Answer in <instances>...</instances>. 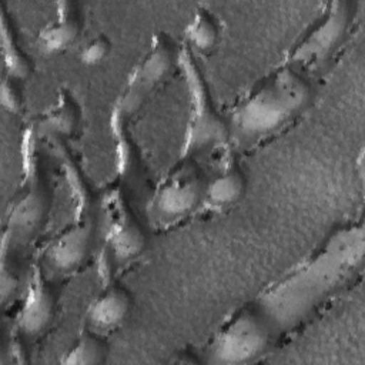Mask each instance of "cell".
<instances>
[{
  "label": "cell",
  "instance_id": "5b68a950",
  "mask_svg": "<svg viewBox=\"0 0 365 365\" xmlns=\"http://www.w3.org/2000/svg\"><path fill=\"white\" fill-rule=\"evenodd\" d=\"M274 325L257 304L232 312L210 341L208 362L237 365L252 362L267 352Z\"/></svg>",
  "mask_w": 365,
  "mask_h": 365
},
{
  "label": "cell",
  "instance_id": "9a60e30c",
  "mask_svg": "<svg viewBox=\"0 0 365 365\" xmlns=\"http://www.w3.org/2000/svg\"><path fill=\"white\" fill-rule=\"evenodd\" d=\"M81 121V108L68 88L58 91L56 101L41 114L36 130L60 137H71Z\"/></svg>",
  "mask_w": 365,
  "mask_h": 365
},
{
  "label": "cell",
  "instance_id": "d6986e66",
  "mask_svg": "<svg viewBox=\"0 0 365 365\" xmlns=\"http://www.w3.org/2000/svg\"><path fill=\"white\" fill-rule=\"evenodd\" d=\"M110 51H111L110 38L106 34L100 33L93 38H90L81 47L78 53V58L86 66H96L103 63L110 56Z\"/></svg>",
  "mask_w": 365,
  "mask_h": 365
},
{
  "label": "cell",
  "instance_id": "7c38bea8",
  "mask_svg": "<svg viewBox=\"0 0 365 365\" xmlns=\"http://www.w3.org/2000/svg\"><path fill=\"white\" fill-rule=\"evenodd\" d=\"M81 17L73 1L56 4L54 17L37 33V47L44 54H54L76 43L81 33Z\"/></svg>",
  "mask_w": 365,
  "mask_h": 365
},
{
  "label": "cell",
  "instance_id": "52a82bcc",
  "mask_svg": "<svg viewBox=\"0 0 365 365\" xmlns=\"http://www.w3.org/2000/svg\"><path fill=\"white\" fill-rule=\"evenodd\" d=\"M205 178L198 164L191 158L180 161L157 184L150 215L158 225H173L191 215L202 202Z\"/></svg>",
  "mask_w": 365,
  "mask_h": 365
},
{
  "label": "cell",
  "instance_id": "8992f818",
  "mask_svg": "<svg viewBox=\"0 0 365 365\" xmlns=\"http://www.w3.org/2000/svg\"><path fill=\"white\" fill-rule=\"evenodd\" d=\"M178 47L163 31L155 33L151 43L127 77L114 110L113 125L127 123V120L140 110L150 94L168 77L173 67H177Z\"/></svg>",
  "mask_w": 365,
  "mask_h": 365
},
{
  "label": "cell",
  "instance_id": "3957f363",
  "mask_svg": "<svg viewBox=\"0 0 365 365\" xmlns=\"http://www.w3.org/2000/svg\"><path fill=\"white\" fill-rule=\"evenodd\" d=\"M177 67L184 76L188 97V120L180 158H191L204 148L222 144L230 135V127L218 114L194 51L187 44L178 47Z\"/></svg>",
  "mask_w": 365,
  "mask_h": 365
},
{
  "label": "cell",
  "instance_id": "ba28073f",
  "mask_svg": "<svg viewBox=\"0 0 365 365\" xmlns=\"http://www.w3.org/2000/svg\"><path fill=\"white\" fill-rule=\"evenodd\" d=\"M36 127L24 133L21 153L24 178L11 202L7 217V235L27 237L31 235L43 222L48 210V191L40 173V160L37 154Z\"/></svg>",
  "mask_w": 365,
  "mask_h": 365
},
{
  "label": "cell",
  "instance_id": "6da1fadb",
  "mask_svg": "<svg viewBox=\"0 0 365 365\" xmlns=\"http://www.w3.org/2000/svg\"><path fill=\"white\" fill-rule=\"evenodd\" d=\"M365 237L361 222L335 230L288 275L258 299L274 328H289L309 315L324 299L348 282L361 268Z\"/></svg>",
  "mask_w": 365,
  "mask_h": 365
},
{
  "label": "cell",
  "instance_id": "7a4b0ae2",
  "mask_svg": "<svg viewBox=\"0 0 365 365\" xmlns=\"http://www.w3.org/2000/svg\"><path fill=\"white\" fill-rule=\"evenodd\" d=\"M312 96L308 74L281 63L235 103L228 121L230 134L247 143L268 138L304 113Z\"/></svg>",
  "mask_w": 365,
  "mask_h": 365
},
{
  "label": "cell",
  "instance_id": "5bb4252c",
  "mask_svg": "<svg viewBox=\"0 0 365 365\" xmlns=\"http://www.w3.org/2000/svg\"><path fill=\"white\" fill-rule=\"evenodd\" d=\"M247 177L242 168L234 160H225L215 173L205 180L204 205L214 210L235 205L245 194Z\"/></svg>",
  "mask_w": 365,
  "mask_h": 365
},
{
  "label": "cell",
  "instance_id": "ffe728a7",
  "mask_svg": "<svg viewBox=\"0 0 365 365\" xmlns=\"http://www.w3.org/2000/svg\"><path fill=\"white\" fill-rule=\"evenodd\" d=\"M0 98H1V106L16 114L21 110L23 107V96L21 91L17 86V80L6 76L1 81V91H0Z\"/></svg>",
  "mask_w": 365,
  "mask_h": 365
},
{
  "label": "cell",
  "instance_id": "8fae6325",
  "mask_svg": "<svg viewBox=\"0 0 365 365\" xmlns=\"http://www.w3.org/2000/svg\"><path fill=\"white\" fill-rule=\"evenodd\" d=\"M94 241V222L88 215H78L47 247L48 264L60 272L78 268L88 257Z\"/></svg>",
  "mask_w": 365,
  "mask_h": 365
},
{
  "label": "cell",
  "instance_id": "9c48e42d",
  "mask_svg": "<svg viewBox=\"0 0 365 365\" xmlns=\"http://www.w3.org/2000/svg\"><path fill=\"white\" fill-rule=\"evenodd\" d=\"M106 248L118 262L138 257L145 248V232L118 191H110L106 204Z\"/></svg>",
  "mask_w": 365,
  "mask_h": 365
},
{
  "label": "cell",
  "instance_id": "30bf717a",
  "mask_svg": "<svg viewBox=\"0 0 365 365\" xmlns=\"http://www.w3.org/2000/svg\"><path fill=\"white\" fill-rule=\"evenodd\" d=\"M54 311L56 297L53 288L43 269L38 265H34L17 311V328L26 335H37L50 325Z\"/></svg>",
  "mask_w": 365,
  "mask_h": 365
},
{
  "label": "cell",
  "instance_id": "277c9868",
  "mask_svg": "<svg viewBox=\"0 0 365 365\" xmlns=\"http://www.w3.org/2000/svg\"><path fill=\"white\" fill-rule=\"evenodd\" d=\"M356 4L351 0H334L297 40L282 63L305 74L327 64L344 44L355 19Z\"/></svg>",
  "mask_w": 365,
  "mask_h": 365
},
{
  "label": "cell",
  "instance_id": "e0dca14e",
  "mask_svg": "<svg viewBox=\"0 0 365 365\" xmlns=\"http://www.w3.org/2000/svg\"><path fill=\"white\" fill-rule=\"evenodd\" d=\"M221 37V27L217 17L207 7H197L184 30V44L192 51L212 50Z\"/></svg>",
  "mask_w": 365,
  "mask_h": 365
},
{
  "label": "cell",
  "instance_id": "ac0fdd59",
  "mask_svg": "<svg viewBox=\"0 0 365 365\" xmlns=\"http://www.w3.org/2000/svg\"><path fill=\"white\" fill-rule=\"evenodd\" d=\"M108 355V345L98 331L88 329L74 341L60 359L66 365H88L104 362Z\"/></svg>",
  "mask_w": 365,
  "mask_h": 365
},
{
  "label": "cell",
  "instance_id": "4fadbf2b",
  "mask_svg": "<svg viewBox=\"0 0 365 365\" xmlns=\"http://www.w3.org/2000/svg\"><path fill=\"white\" fill-rule=\"evenodd\" d=\"M133 307L131 294L118 284L106 285L86 311L90 329L110 331L121 325Z\"/></svg>",
  "mask_w": 365,
  "mask_h": 365
},
{
  "label": "cell",
  "instance_id": "2e32d148",
  "mask_svg": "<svg viewBox=\"0 0 365 365\" xmlns=\"http://www.w3.org/2000/svg\"><path fill=\"white\" fill-rule=\"evenodd\" d=\"M0 29H1V51L4 60L6 76L14 80H24L33 71V63L26 54V51L20 47L14 26L11 19L9 17L4 7H1L0 13Z\"/></svg>",
  "mask_w": 365,
  "mask_h": 365
}]
</instances>
